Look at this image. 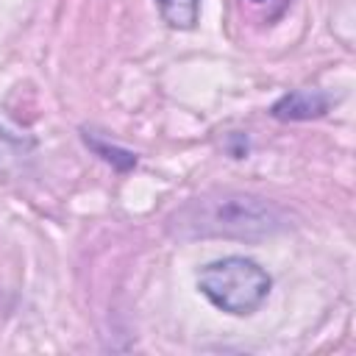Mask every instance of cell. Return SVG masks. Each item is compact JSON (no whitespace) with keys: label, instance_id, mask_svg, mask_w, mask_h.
<instances>
[{"label":"cell","instance_id":"cell-3","mask_svg":"<svg viewBox=\"0 0 356 356\" xmlns=\"http://www.w3.org/2000/svg\"><path fill=\"white\" fill-rule=\"evenodd\" d=\"M328 108V97L317 95V92H292L284 95L275 106H273V117L275 120H312L325 114Z\"/></svg>","mask_w":356,"mask_h":356},{"label":"cell","instance_id":"cell-1","mask_svg":"<svg viewBox=\"0 0 356 356\" xmlns=\"http://www.w3.org/2000/svg\"><path fill=\"white\" fill-rule=\"evenodd\" d=\"M289 225L286 211L250 192H206L186 200L167 220L172 236L192 239H245L259 242Z\"/></svg>","mask_w":356,"mask_h":356},{"label":"cell","instance_id":"cell-6","mask_svg":"<svg viewBox=\"0 0 356 356\" xmlns=\"http://www.w3.org/2000/svg\"><path fill=\"white\" fill-rule=\"evenodd\" d=\"M253 3H264V0H253Z\"/></svg>","mask_w":356,"mask_h":356},{"label":"cell","instance_id":"cell-4","mask_svg":"<svg viewBox=\"0 0 356 356\" xmlns=\"http://www.w3.org/2000/svg\"><path fill=\"white\" fill-rule=\"evenodd\" d=\"M159 14L164 17V22L170 28H181L189 31L195 28L197 17H200V0H156Z\"/></svg>","mask_w":356,"mask_h":356},{"label":"cell","instance_id":"cell-2","mask_svg":"<svg viewBox=\"0 0 356 356\" xmlns=\"http://www.w3.org/2000/svg\"><path fill=\"white\" fill-rule=\"evenodd\" d=\"M200 292L228 314H253L270 295V275L253 259L225 256L206 264L197 275Z\"/></svg>","mask_w":356,"mask_h":356},{"label":"cell","instance_id":"cell-5","mask_svg":"<svg viewBox=\"0 0 356 356\" xmlns=\"http://www.w3.org/2000/svg\"><path fill=\"white\" fill-rule=\"evenodd\" d=\"M83 139H86V145H89L100 159H106V161H108V164H114L117 170H128V167H134V164H136V156H134V153L120 150V147L108 145L106 139H100V136H95V134H86Z\"/></svg>","mask_w":356,"mask_h":356}]
</instances>
